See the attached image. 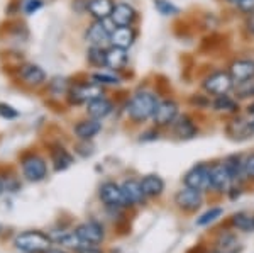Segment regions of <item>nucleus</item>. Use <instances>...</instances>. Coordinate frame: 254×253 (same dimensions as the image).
Returning <instances> with one entry per match:
<instances>
[{
	"label": "nucleus",
	"mask_w": 254,
	"mask_h": 253,
	"mask_svg": "<svg viewBox=\"0 0 254 253\" xmlns=\"http://www.w3.org/2000/svg\"><path fill=\"white\" fill-rule=\"evenodd\" d=\"M212 105H214L215 111L219 112H236L237 111V102L232 99V97H229L227 93L225 95H217V99L212 102Z\"/></svg>",
	"instance_id": "nucleus-25"
},
{
	"label": "nucleus",
	"mask_w": 254,
	"mask_h": 253,
	"mask_svg": "<svg viewBox=\"0 0 254 253\" xmlns=\"http://www.w3.org/2000/svg\"><path fill=\"white\" fill-rule=\"evenodd\" d=\"M234 84L236 82L229 72H214L203 80V88L212 95H225L227 92L232 90Z\"/></svg>",
	"instance_id": "nucleus-3"
},
{
	"label": "nucleus",
	"mask_w": 254,
	"mask_h": 253,
	"mask_svg": "<svg viewBox=\"0 0 254 253\" xmlns=\"http://www.w3.org/2000/svg\"><path fill=\"white\" fill-rule=\"evenodd\" d=\"M46 253H64L63 250H48Z\"/></svg>",
	"instance_id": "nucleus-42"
},
{
	"label": "nucleus",
	"mask_w": 254,
	"mask_h": 253,
	"mask_svg": "<svg viewBox=\"0 0 254 253\" xmlns=\"http://www.w3.org/2000/svg\"><path fill=\"white\" fill-rule=\"evenodd\" d=\"M105 60H107V51L102 50V46H92L88 50V61L97 67H102L105 65Z\"/></svg>",
	"instance_id": "nucleus-30"
},
{
	"label": "nucleus",
	"mask_w": 254,
	"mask_h": 253,
	"mask_svg": "<svg viewBox=\"0 0 254 253\" xmlns=\"http://www.w3.org/2000/svg\"><path fill=\"white\" fill-rule=\"evenodd\" d=\"M15 247L26 253L48 252L51 247V240L41 231H27L15 238Z\"/></svg>",
	"instance_id": "nucleus-2"
},
{
	"label": "nucleus",
	"mask_w": 254,
	"mask_h": 253,
	"mask_svg": "<svg viewBox=\"0 0 254 253\" xmlns=\"http://www.w3.org/2000/svg\"><path fill=\"white\" fill-rule=\"evenodd\" d=\"M175 201L182 209L196 211L200 206H202V192H200V190H195V189H190V187H185V189L176 192Z\"/></svg>",
	"instance_id": "nucleus-8"
},
{
	"label": "nucleus",
	"mask_w": 254,
	"mask_h": 253,
	"mask_svg": "<svg viewBox=\"0 0 254 253\" xmlns=\"http://www.w3.org/2000/svg\"><path fill=\"white\" fill-rule=\"evenodd\" d=\"M237 238L234 235H229L225 233L219 238V252L222 253H236L237 250Z\"/></svg>",
	"instance_id": "nucleus-29"
},
{
	"label": "nucleus",
	"mask_w": 254,
	"mask_h": 253,
	"mask_svg": "<svg viewBox=\"0 0 254 253\" xmlns=\"http://www.w3.org/2000/svg\"><path fill=\"white\" fill-rule=\"evenodd\" d=\"M224 163H225V167H227L229 173H231V178H232V180H236V178H239L243 173H246L244 163L241 162V158H239V157H229Z\"/></svg>",
	"instance_id": "nucleus-27"
},
{
	"label": "nucleus",
	"mask_w": 254,
	"mask_h": 253,
	"mask_svg": "<svg viewBox=\"0 0 254 253\" xmlns=\"http://www.w3.org/2000/svg\"><path fill=\"white\" fill-rule=\"evenodd\" d=\"M114 27L107 26V19L105 20H97L87 31V39L88 43H92L93 46H102L104 43L110 41V34H112Z\"/></svg>",
	"instance_id": "nucleus-10"
},
{
	"label": "nucleus",
	"mask_w": 254,
	"mask_h": 253,
	"mask_svg": "<svg viewBox=\"0 0 254 253\" xmlns=\"http://www.w3.org/2000/svg\"><path fill=\"white\" fill-rule=\"evenodd\" d=\"M236 93H237V97H241V99H248V97H253L254 95V80H246V82H241V84H237Z\"/></svg>",
	"instance_id": "nucleus-32"
},
{
	"label": "nucleus",
	"mask_w": 254,
	"mask_h": 253,
	"mask_svg": "<svg viewBox=\"0 0 254 253\" xmlns=\"http://www.w3.org/2000/svg\"><path fill=\"white\" fill-rule=\"evenodd\" d=\"M2 190H3V189H2V182H0V194H2Z\"/></svg>",
	"instance_id": "nucleus-44"
},
{
	"label": "nucleus",
	"mask_w": 254,
	"mask_h": 253,
	"mask_svg": "<svg viewBox=\"0 0 254 253\" xmlns=\"http://www.w3.org/2000/svg\"><path fill=\"white\" fill-rule=\"evenodd\" d=\"M185 185L195 190H205L210 187V167L208 165H196L188 170L185 175Z\"/></svg>",
	"instance_id": "nucleus-4"
},
{
	"label": "nucleus",
	"mask_w": 254,
	"mask_h": 253,
	"mask_svg": "<svg viewBox=\"0 0 254 253\" xmlns=\"http://www.w3.org/2000/svg\"><path fill=\"white\" fill-rule=\"evenodd\" d=\"M251 124H253V129H254V121H251Z\"/></svg>",
	"instance_id": "nucleus-45"
},
{
	"label": "nucleus",
	"mask_w": 254,
	"mask_h": 253,
	"mask_svg": "<svg viewBox=\"0 0 254 253\" xmlns=\"http://www.w3.org/2000/svg\"><path fill=\"white\" fill-rule=\"evenodd\" d=\"M212 253H222V252H212Z\"/></svg>",
	"instance_id": "nucleus-46"
},
{
	"label": "nucleus",
	"mask_w": 254,
	"mask_h": 253,
	"mask_svg": "<svg viewBox=\"0 0 254 253\" xmlns=\"http://www.w3.org/2000/svg\"><path fill=\"white\" fill-rule=\"evenodd\" d=\"M237 7L246 14H254V0H239Z\"/></svg>",
	"instance_id": "nucleus-35"
},
{
	"label": "nucleus",
	"mask_w": 254,
	"mask_h": 253,
	"mask_svg": "<svg viewBox=\"0 0 254 253\" xmlns=\"http://www.w3.org/2000/svg\"><path fill=\"white\" fill-rule=\"evenodd\" d=\"M100 199L107 204V206H112V207L127 206L124 192H122V187H119L117 183H114V182H107L100 187Z\"/></svg>",
	"instance_id": "nucleus-7"
},
{
	"label": "nucleus",
	"mask_w": 254,
	"mask_h": 253,
	"mask_svg": "<svg viewBox=\"0 0 254 253\" xmlns=\"http://www.w3.org/2000/svg\"><path fill=\"white\" fill-rule=\"evenodd\" d=\"M222 216V209L220 207H212L210 211H207L205 214H202L198 219H196V226H205V224L215 221L217 218H220Z\"/></svg>",
	"instance_id": "nucleus-33"
},
{
	"label": "nucleus",
	"mask_w": 254,
	"mask_h": 253,
	"mask_svg": "<svg viewBox=\"0 0 254 253\" xmlns=\"http://www.w3.org/2000/svg\"><path fill=\"white\" fill-rule=\"evenodd\" d=\"M22 172L27 177V180H31V182L43 180V178L46 177V173H48L46 162H44L43 158L36 157V155L27 157L26 160L22 162Z\"/></svg>",
	"instance_id": "nucleus-6"
},
{
	"label": "nucleus",
	"mask_w": 254,
	"mask_h": 253,
	"mask_svg": "<svg viewBox=\"0 0 254 253\" xmlns=\"http://www.w3.org/2000/svg\"><path fill=\"white\" fill-rule=\"evenodd\" d=\"M76 253H104V252H102L100 248L90 245V243H83L81 247L76 248Z\"/></svg>",
	"instance_id": "nucleus-39"
},
{
	"label": "nucleus",
	"mask_w": 254,
	"mask_h": 253,
	"mask_svg": "<svg viewBox=\"0 0 254 253\" xmlns=\"http://www.w3.org/2000/svg\"><path fill=\"white\" fill-rule=\"evenodd\" d=\"M136 17H137V12L132 5H129V3H117V5H114V12L110 15V20L116 26L122 27V26H130L136 20Z\"/></svg>",
	"instance_id": "nucleus-13"
},
{
	"label": "nucleus",
	"mask_w": 254,
	"mask_h": 253,
	"mask_svg": "<svg viewBox=\"0 0 254 253\" xmlns=\"http://www.w3.org/2000/svg\"><path fill=\"white\" fill-rule=\"evenodd\" d=\"M178 117V104L171 99L159 100L156 111L153 114V121L156 126H168L176 121Z\"/></svg>",
	"instance_id": "nucleus-5"
},
{
	"label": "nucleus",
	"mask_w": 254,
	"mask_h": 253,
	"mask_svg": "<svg viewBox=\"0 0 254 253\" xmlns=\"http://www.w3.org/2000/svg\"><path fill=\"white\" fill-rule=\"evenodd\" d=\"M75 233L78 235V238L81 240V242L90 243V245H97L104 240V228L95 221L83 223L81 226L76 228Z\"/></svg>",
	"instance_id": "nucleus-11"
},
{
	"label": "nucleus",
	"mask_w": 254,
	"mask_h": 253,
	"mask_svg": "<svg viewBox=\"0 0 254 253\" xmlns=\"http://www.w3.org/2000/svg\"><path fill=\"white\" fill-rule=\"evenodd\" d=\"M87 112L92 119H104L105 116L112 112V102L107 100L105 97H98V99L87 104Z\"/></svg>",
	"instance_id": "nucleus-17"
},
{
	"label": "nucleus",
	"mask_w": 254,
	"mask_h": 253,
	"mask_svg": "<svg viewBox=\"0 0 254 253\" xmlns=\"http://www.w3.org/2000/svg\"><path fill=\"white\" fill-rule=\"evenodd\" d=\"M141 187L146 197H154V195H159L163 192L165 182H163V178L158 177V175H147V177H144L141 180Z\"/></svg>",
	"instance_id": "nucleus-24"
},
{
	"label": "nucleus",
	"mask_w": 254,
	"mask_h": 253,
	"mask_svg": "<svg viewBox=\"0 0 254 253\" xmlns=\"http://www.w3.org/2000/svg\"><path fill=\"white\" fill-rule=\"evenodd\" d=\"M92 79L95 80V84H98V85H116V84H119V79L116 75H107V73H95Z\"/></svg>",
	"instance_id": "nucleus-34"
},
{
	"label": "nucleus",
	"mask_w": 254,
	"mask_h": 253,
	"mask_svg": "<svg viewBox=\"0 0 254 253\" xmlns=\"http://www.w3.org/2000/svg\"><path fill=\"white\" fill-rule=\"evenodd\" d=\"M0 116L7 117V119H12V117H17V111H14V109L7 104H0Z\"/></svg>",
	"instance_id": "nucleus-38"
},
{
	"label": "nucleus",
	"mask_w": 254,
	"mask_h": 253,
	"mask_svg": "<svg viewBox=\"0 0 254 253\" xmlns=\"http://www.w3.org/2000/svg\"><path fill=\"white\" fill-rule=\"evenodd\" d=\"M229 73L234 79L236 84L254 79V61L251 60H237L231 65Z\"/></svg>",
	"instance_id": "nucleus-14"
},
{
	"label": "nucleus",
	"mask_w": 254,
	"mask_h": 253,
	"mask_svg": "<svg viewBox=\"0 0 254 253\" xmlns=\"http://www.w3.org/2000/svg\"><path fill=\"white\" fill-rule=\"evenodd\" d=\"M41 5H43L41 0H27L26 5H24V10H26L27 14H34L36 10L41 9Z\"/></svg>",
	"instance_id": "nucleus-37"
},
{
	"label": "nucleus",
	"mask_w": 254,
	"mask_h": 253,
	"mask_svg": "<svg viewBox=\"0 0 254 253\" xmlns=\"http://www.w3.org/2000/svg\"><path fill=\"white\" fill-rule=\"evenodd\" d=\"M196 126L193 124V121L188 116H182L176 117L175 121V134L180 138V140H191V138L196 136Z\"/></svg>",
	"instance_id": "nucleus-19"
},
{
	"label": "nucleus",
	"mask_w": 254,
	"mask_h": 253,
	"mask_svg": "<svg viewBox=\"0 0 254 253\" xmlns=\"http://www.w3.org/2000/svg\"><path fill=\"white\" fill-rule=\"evenodd\" d=\"M232 224L241 231H254V216L244 214V213H237L232 218Z\"/></svg>",
	"instance_id": "nucleus-28"
},
{
	"label": "nucleus",
	"mask_w": 254,
	"mask_h": 253,
	"mask_svg": "<svg viewBox=\"0 0 254 253\" xmlns=\"http://www.w3.org/2000/svg\"><path fill=\"white\" fill-rule=\"evenodd\" d=\"M122 192H124V197L127 201V206L130 204H139L144 201V192H142V187H141V182H136V180H126L122 183Z\"/></svg>",
	"instance_id": "nucleus-18"
},
{
	"label": "nucleus",
	"mask_w": 254,
	"mask_h": 253,
	"mask_svg": "<svg viewBox=\"0 0 254 253\" xmlns=\"http://www.w3.org/2000/svg\"><path fill=\"white\" fill-rule=\"evenodd\" d=\"M248 112H249V114H253V116H254V102H253V104H249Z\"/></svg>",
	"instance_id": "nucleus-41"
},
{
	"label": "nucleus",
	"mask_w": 254,
	"mask_h": 253,
	"mask_svg": "<svg viewBox=\"0 0 254 253\" xmlns=\"http://www.w3.org/2000/svg\"><path fill=\"white\" fill-rule=\"evenodd\" d=\"M253 133H254L253 124L244 119H234L229 122V126H227V134L232 140H237V141L248 140L249 136H253Z\"/></svg>",
	"instance_id": "nucleus-16"
},
{
	"label": "nucleus",
	"mask_w": 254,
	"mask_h": 253,
	"mask_svg": "<svg viewBox=\"0 0 254 253\" xmlns=\"http://www.w3.org/2000/svg\"><path fill=\"white\" fill-rule=\"evenodd\" d=\"M73 102H92L102 97V87L98 84H80L75 85L69 92Z\"/></svg>",
	"instance_id": "nucleus-9"
},
{
	"label": "nucleus",
	"mask_w": 254,
	"mask_h": 253,
	"mask_svg": "<svg viewBox=\"0 0 254 253\" xmlns=\"http://www.w3.org/2000/svg\"><path fill=\"white\" fill-rule=\"evenodd\" d=\"M88 12L93 15L97 20H105L110 19L114 12V3L110 0H92L88 3Z\"/></svg>",
	"instance_id": "nucleus-21"
},
{
	"label": "nucleus",
	"mask_w": 254,
	"mask_h": 253,
	"mask_svg": "<svg viewBox=\"0 0 254 253\" xmlns=\"http://www.w3.org/2000/svg\"><path fill=\"white\" fill-rule=\"evenodd\" d=\"M159 100L153 92H137L130 97L129 104H127V114L132 121L142 122L149 117H153L156 111Z\"/></svg>",
	"instance_id": "nucleus-1"
},
{
	"label": "nucleus",
	"mask_w": 254,
	"mask_h": 253,
	"mask_svg": "<svg viewBox=\"0 0 254 253\" xmlns=\"http://www.w3.org/2000/svg\"><path fill=\"white\" fill-rule=\"evenodd\" d=\"M102 129V122H98V119H88V121H81L75 126V134L83 141L92 140L95 134L100 133Z\"/></svg>",
	"instance_id": "nucleus-20"
},
{
	"label": "nucleus",
	"mask_w": 254,
	"mask_h": 253,
	"mask_svg": "<svg viewBox=\"0 0 254 253\" xmlns=\"http://www.w3.org/2000/svg\"><path fill=\"white\" fill-rule=\"evenodd\" d=\"M20 77L26 84L29 85H39L46 80V73L38 65H24L20 68Z\"/></svg>",
	"instance_id": "nucleus-22"
},
{
	"label": "nucleus",
	"mask_w": 254,
	"mask_h": 253,
	"mask_svg": "<svg viewBox=\"0 0 254 253\" xmlns=\"http://www.w3.org/2000/svg\"><path fill=\"white\" fill-rule=\"evenodd\" d=\"M232 182L231 173H229L225 163H215L210 165V187L215 190H225L229 187V183Z\"/></svg>",
	"instance_id": "nucleus-12"
},
{
	"label": "nucleus",
	"mask_w": 254,
	"mask_h": 253,
	"mask_svg": "<svg viewBox=\"0 0 254 253\" xmlns=\"http://www.w3.org/2000/svg\"><path fill=\"white\" fill-rule=\"evenodd\" d=\"M246 27H248V31L254 36V14H249L248 22H246Z\"/></svg>",
	"instance_id": "nucleus-40"
},
{
	"label": "nucleus",
	"mask_w": 254,
	"mask_h": 253,
	"mask_svg": "<svg viewBox=\"0 0 254 253\" xmlns=\"http://www.w3.org/2000/svg\"><path fill=\"white\" fill-rule=\"evenodd\" d=\"M244 170H246V175H248V177L254 178V153H251L248 158H246V162H244Z\"/></svg>",
	"instance_id": "nucleus-36"
},
{
	"label": "nucleus",
	"mask_w": 254,
	"mask_h": 253,
	"mask_svg": "<svg viewBox=\"0 0 254 253\" xmlns=\"http://www.w3.org/2000/svg\"><path fill=\"white\" fill-rule=\"evenodd\" d=\"M154 7L163 15H176L180 12L178 7L173 5L170 0H154Z\"/></svg>",
	"instance_id": "nucleus-31"
},
{
	"label": "nucleus",
	"mask_w": 254,
	"mask_h": 253,
	"mask_svg": "<svg viewBox=\"0 0 254 253\" xmlns=\"http://www.w3.org/2000/svg\"><path fill=\"white\" fill-rule=\"evenodd\" d=\"M127 51L124 48L119 46H112L110 50H107V60H105V65L112 70H121V68L126 67L127 63Z\"/></svg>",
	"instance_id": "nucleus-23"
},
{
	"label": "nucleus",
	"mask_w": 254,
	"mask_h": 253,
	"mask_svg": "<svg viewBox=\"0 0 254 253\" xmlns=\"http://www.w3.org/2000/svg\"><path fill=\"white\" fill-rule=\"evenodd\" d=\"M53 163H55L56 170H64L73 163V157L66 152V150L56 148V150H53Z\"/></svg>",
	"instance_id": "nucleus-26"
},
{
	"label": "nucleus",
	"mask_w": 254,
	"mask_h": 253,
	"mask_svg": "<svg viewBox=\"0 0 254 253\" xmlns=\"http://www.w3.org/2000/svg\"><path fill=\"white\" fill-rule=\"evenodd\" d=\"M134 39H136V32L129 26H122V27L117 26L116 29L112 31V34H110V43H112V46L124 48V50H127V48L134 43Z\"/></svg>",
	"instance_id": "nucleus-15"
},
{
	"label": "nucleus",
	"mask_w": 254,
	"mask_h": 253,
	"mask_svg": "<svg viewBox=\"0 0 254 253\" xmlns=\"http://www.w3.org/2000/svg\"><path fill=\"white\" fill-rule=\"evenodd\" d=\"M229 2H232V3H237V2H239V0H229Z\"/></svg>",
	"instance_id": "nucleus-43"
}]
</instances>
